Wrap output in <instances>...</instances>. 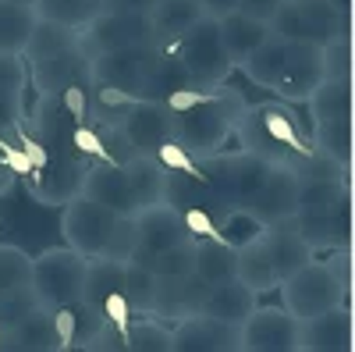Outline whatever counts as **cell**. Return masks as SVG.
Here are the masks:
<instances>
[{"label":"cell","mask_w":355,"mask_h":352,"mask_svg":"<svg viewBox=\"0 0 355 352\" xmlns=\"http://www.w3.org/2000/svg\"><path fill=\"white\" fill-rule=\"evenodd\" d=\"M0 157L8 160V167L18 174V178H33V160H28L21 146L11 142V135H4V132H0Z\"/></svg>","instance_id":"ee69618b"},{"label":"cell","mask_w":355,"mask_h":352,"mask_svg":"<svg viewBox=\"0 0 355 352\" xmlns=\"http://www.w3.org/2000/svg\"><path fill=\"white\" fill-rule=\"evenodd\" d=\"M125 349L128 352H171V324L153 313H135Z\"/></svg>","instance_id":"4dcf8cb0"},{"label":"cell","mask_w":355,"mask_h":352,"mask_svg":"<svg viewBox=\"0 0 355 352\" xmlns=\"http://www.w3.org/2000/svg\"><path fill=\"white\" fill-rule=\"evenodd\" d=\"M234 139L242 142V150L263 153L274 164H284V153H313L316 142L306 135V128L299 125L284 103H259V107H245V114L234 125Z\"/></svg>","instance_id":"7a4b0ae2"},{"label":"cell","mask_w":355,"mask_h":352,"mask_svg":"<svg viewBox=\"0 0 355 352\" xmlns=\"http://www.w3.org/2000/svg\"><path fill=\"white\" fill-rule=\"evenodd\" d=\"M157 271L142 260H128L125 263V299L132 306V313H150L153 306V292H157Z\"/></svg>","instance_id":"1f68e13d"},{"label":"cell","mask_w":355,"mask_h":352,"mask_svg":"<svg viewBox=\"0 0 355 352\" xmlns=\"http://www.w3.org/2000/svg\"><path fill=\"white\" fill-rule=\"evenodd\" d=\"M338 8L331 0H281V8L270 22V33L281 40L295 43H313V47H327L338 40Z\"/></svg>","instance_id":"52a82bcc"},{"label":"cell","mask_w":355,"mask_h":352,"mask_svg":"<svg viewBox=\"0 0 355 352\" xmlns=\"http://www.w3.org/2000/svg\"><path fill=\"white\" fill-rule=\"evenodd\" d=\"M171 352H242V328L210 313H192L171 324Z\"/></svg>","instance_id":"8fae6325"},{"label":"cell","mask_w":355,"mask_h":352,"mask_svg":"<svg viewBox=\"0 0 355 352\" xmlns=\"http://www.w3.org/2000/svg\"><path fill=\"white\" fill-rule=\"evenodd\" d=\"M245 210L256 214V221L266 228V224H284L299 214V178L288 164H277L274 174L266 178L263 192L249 203Z\"/></svg>","instance_id":"9a60e30c"},{"label":"cell","mask_w":355,"mask_h":352,"mask_svg":"<svg viewBox=\"0 0 355 352\" xmlns=\"http://www.w3.org/2000/svg\"><path fill=\"white\" fill-rule=\"evenodd\" d=\"M82 196L103 203V207H110L114 214H121V217H135V214L142 210L139 199H135V192H132V185H128V178H125V171H121V164L89 160Z\"/></svg>","instance_id":"2e32d148"},{"label":"cell","mask_w":355,"mask_h":352,"mask_svg":"<svg viewBox=\"0 0 355 352\" xmlns=\"http://www.w3.org/2000/svg\"><path fill=\"white\" fill-rule=\"evenodd\" d=\"M107 11V0H36V15L61 22L71 28H85L93 18Z\"/></svg>","instance_id":"f546056e"},{"label":"cell","mask_w":355,"mask_h":352,"mask_svg":"<svg viewBox=\"0 0 355 352\" xmlns=\"http://www.w3.org/2000/svg\"><path fill=\"white\" fill-rule=\"evenodd\" d=\"M341 274L334 263H316L309 260L306 267H299L291 278L281 281V299L284 310L291 317H316V313H327L334 306H341Z\"/></svg>","instance_id":"8992f818"},{"label":"cell","mask_w":355,"mask_h":352,"mask_svg":"<svg viewBox=\"0 0 355 352\" xmlns=\"http://www.w3.org/2000/svg\"><path fill=\"white\" fill-rule=\"evenodd\" d=\"M196 249H199V239H185L171 249H160L157 256L142 260V263H150L157 271V278H185L196 271Z\"/></svg>","instance_id":"d6a6232c"},{"label":"cell","mask_w":355,"mask_h":352,"mask_svg":"<svg viewBox=\"0 0 355 352\" xmlns=\"http://www.w3.org/2000/svg\"><path fill=\"white\" fill-rule=\"evenodd\" d=\"M64 125H71V117H68L61 97H36L33 110L25 114V128L40 142H46V150H61V142H71V139H64Z\"/></svg>","instance_id":"d4e9b609"},{"label":"cell","mask_w":355,"mask_h":352,"mask_svg":"<svg viewBox=\"0 0 355 352\" xmlns=\"http://www.w3.org/2000/svg\"><path fill=\"white\" fill-rule=\"evenodd\" d=\"M234 278L245 281L252 292H259V296L270 292V288H281V274H277L274 260H270V253H266L259 235L239 246V267H234Z\"/></svg>","instance_id":"cb8c5ba5"},{"label":"cell","mask_w":355,"mask_h":352,"mask_svg":"<svg viewBox=\"0 0 355 352\" xmlns=\"http://www.w3.org/2000/svg\"><path fill=\"white\" fill-rule=\"evenodd\" d=\"M100 310H103V317H107V324L117 331V338H121V345H125V338H128V328H132V306H128V299H125V288H117V292H110V296L100 303Z\"/></svg>","instance_id":"74e56055"},{"label":"cell","mask_w":355,"mask_h":352,"mask_svg":"<svg viewBox=\"0 0 355 352\" xmlns=\"http://www.w3.org/2000/svg\"><path fill=\"white\" fill-rule=\"evenodd\" d=\"M121 221V214H114L103 203L78 196L71 199L68 207H61V235H64V246H71L75 253H82L85 260L103 256L110 235Z\"/></svg>","instance_id":"ba28073f"},{"label":"cell","mask_w":355,"mask_h":352,"mask_svg":"<svg viewBox=\"0 0 355 352\" xmlns=\"http://www.w3.org/2000/svg\"><path fill=\"white\" fill-rule=\"evenodd\" d=\"M245 114V100L239 90L220 85L210 103L174 114V139L185 146L196 160H206L224 150V142L234 135V125Z\"/></svg>","instance_id":"6da1fadb"},{"label":"cell","mask_w":355,"mask_h":352,"mask_svg":"<svg viewBox=\"0 0 355 352\" xmlns=\"http://www.w3.org/2000/svg\"><path fill=\"white\" fill-rule=\"evenodd\" d=\"M139 253V228H135V217H121L107 242V253L103 256H114V260H132Z\"/></svg>","instance_id":"f35d334b"},{"label":"cell","mask_w":355,"mask_h":352,"mask_svg":"<svg viewBox=\"0 0 355 352\" xmlns=\"http://www.w3.org/2000/svg\"><path fill=\"white\" fill-rule=\"evenodd\" d=\"M125 263L128 260H114V256H93L85 263V303L100 306L110 292L125 288Z\"/></svg>","instance_id":"83f0119b"},{"label":"cell","mask_w":355,"mask_h":352,"mask_svg":"<svg viewBox=\"0 0 355 352\" xmlns=\"http://www.w3.org/2000/svg\"><path fill=\"white\" fill-rule=\"evenodd\" d=\"M28 65L21 53H0V90H25Z\"/></svg>","instance_id":"b9f144b4"},{"label":"cell","mask_w":355,"mask_h":352,"mask_svg":"<svg viewBox=\"0 0 355 352\" xmlns=\"http://www.w3.org/2000/svg\"><path fill=\"white\" fill-rule=\"evenodd\" d=\"M199 4H202V15L214 18V22L227 18L231 11H239V0H199Z\"/></svg>","instance_id":"7dc6e473"},{"label":"cell","mask_w":355,"mask_h":352,"mask_svg":"<svg viewBox=\"0 0 355 352\" xmlns=\"http://www.w3.org/2000/svg\"><path fill=\"white\" fill-rule=\"evenodd\" d=\"M234 267H239V249H234V246L199 239V249H196V274L199 278L217 285V281L234 278Z\"/></svg>","instance_id":"f1b7e54d"},{"label":"cell","mask_w":355,"mask_h":352,"mask_svg":"<svg viewBox=\"0 0 355 352\" xmlns=\"http://www.w3.org/2000/svg\"><path fill=\"white\" fill-rule=\"evenodd\" d=\"M85 256L71 246H50L40 256H33V292L43 310L57 306H78L85 299Z\"/></svg>","instance_id":"5b68a950"},{"label":"cell","mask_w":355,"mask_h":352,"mask_svg":"<svg viewBox=\"0 0 355 352\" xmlns=\"http://www.w3.org/2000/svg\"><path fill=\"white\" fill-rule=\"evenodd\" d=\"M15 185H18V174L8 167V160H4V157H0V196H8Z\"/></svg>","instance_id":"c3c4849f"},{"label":"cell","mask_w":355,"mask_h":352,"mask_svg":"<svg viewBox=\"0 0 355 352\" xmlns=\"http://www.w3.org/2000/svg\"><path fill=\"white\" fill-rule=\"evenodd\" d=\"M277 8H281V0H239V11L242 15H249L256 22H266V25L274 22Z\"/></svg>","instance_id":"f6af8a7d"},{"label":"cell","mask_w":355,"mask_h":352,"mask_svg":"<svg viewBox=\"0 0 355 352\" xmlns=\"http://www.w3.org/2000/svg\"><path fill=\"white\" fill-rule=\"evenodd\" d=\"M75 82H89L85 47L68 50L61 57H50V61H40V65H28V85H33L36 97H61Z\"/></svg>","instance_id":"e0dca14e"},{"label":"cell","mask_w":355,"mask_h":352,"mask_svg":"<svg viewBox=\"0 0 355 352\" xmlns=\"http://www.w3.org/2000/svg\"><path fill=\"white\" fill-rule=\"evenodd\" d=\"M135 228H139V253L132 260H150L160 249H171L185 239H196V235L185 228L182 210L174 203H153V207H142L135 214Z\"/></svg>","instance_id":"4fadbf2b"},{"label":"cell","mask_w":355,"mask_h":352,"mask_svg":"<svg viewBox=\"0 0 355 352\" xmlns=\"http://www.w3.org/2000/svg\"><path fill=\"white\" fill-rule=\"evenodd\" d=\"M25 121V90H0V132H15Z\"/></svg>","instance_id":"ab89813d"},{"label":"cell","mask_w":355,"mask_h":352,"mask_svg":"<svg viewBox=\"0 0 355 352\" xmlns=\"http://www.w3.org/2000/svg\"><path fill=\"white\" fill-rule=\"evenodd\" d=\"M85 171H89V157H82L75 146L50 150V164L36 178H25V192L28 199L43 203V207H68L85 189Z\"/></svg>","instance_id":"30bf717a"},{"label":"cell","mask_w":355,"mask_h":352,"mask_svg":"<svg viewBox=\"0 0 355 352\" xmlns=\"http://www.w3.org/2000/svg\"><path fill=\"white\" fill-rule=\"evenodd\" d=\"M36 306H40V303H36L33 285L15 288V292H4V296H0V328H11L15 320H21L25 313H33Z\"/></svg>","instance_id":"8d00e7d4"},{"label":"cell","mask_w":355,"mask_h":352,"mask_svg":"<svg viewBox=\"0 0 355 352\" xmlns=\"http://www.w3.org/2000/svg\"><path fill=\"white\" fill-rule=\"evenodd\" d=\"M4 349L8 352H53V349H61L57 345V331H53V313L36 306L33 313L15 320L11 328H4Z\"/></svg>","instance_id":"ffe728a7"},{"label":"cell","mask_w":355,"mask_h":352,"mask_svg":"<svg viewBox=\"0 0 355 352\" xmlns=\"http://www.w3.org/2000/svg\"><path fill=\"white\" fill-rule=\"evenodd\" d=\"M160 50L174 57V65L182 68V75L192 85H206V90L227 85V78L234 72L214 18H202L196 28H189V33L178 36V40H167V43L160 40Z\"/></svg>","instance_id":"3957f363"},{"label":"cell","mask_w":355,"mask_h":352,"mask_svg":"<svg viewBox=\"0 0 355 352\" xmlns=\"http://www.w3.org/2000/svg\"><path fill=\"white\" fill-rule=\"evenodd\" d=\"M33 281V256H28L21 246L0 242V296L15 288H25Z\"/></svg>","instance_id":"836d02e7"},{"label":"cell","mask_w":355,"mask_h":352,"mask_svg":"<svg viewBox=\"0 0 355 352\" xmlns=\"http://www.w3.org/2000/svg\"><path fill=\"white\" fill-rule=\"evenodd\" d=\"M256 299L259 292H252L245 281L239 278H227V281H217L210 285V292H206V303H202V313L210 317H220L227 320V324H245V317L256 310Z\"/></svg>","instance_id":"44dd1931"},{"label":"cell","mask_w":355,"mask_h":352,"mask_svg":"<svg viewBox=\"0 0 355 352\" xmlns=\"http://www.w3.org/2000/svg\"><path fill=\"white\" fill-rule=\"evenodd\" d=\"M242 349L245 352L299 349V317H291L284 306H256L242 324Z\"/></svg>","instance_id":"7c38bea8"},{"label":"cell","mask_w":355,"mask_h":352,"mask_svg":"<svg viewBox=\"0 0 355 352\" xmlns=\"http://www.w3.org/2000/svg\"><path fill=\"white\" fill-rule=\"evenodd\" d=\"M157 160L171 171V174H185V178H192V182H199V185H206V171H202V164L185 150V146L182 142H178L174 135L171 139H164L160 146H157Z\"/></svg>","instance_id":"e575fe53"},{"label":"cell","mask_w":355,"mask_h":352,"mask_svg":"<svg viewBox=\"0 0 355 352\" xmlns=\"http://www.w3.org/2000/svg\"><path fill=\"white\" fill-rule=\"evenodd\" d=\"M61 103L71 117V128L75 125H89V82H75L61 93Z\"/></svg>","instance_id":"60d3db41"},{"label":"cell","mask_w":355,"mask_h":352,"mask_svg":"<svg viewBox=\"0 0 355 352\" xmlns=\"http://www.w3.org/2000/svg\"><path fill=\"white\" fill-rule=\"evenodd\" d=\"M78 47H82V28L50 22V18H36L33 36H28L21 57H25V65H40V61L61 57V53H68V50H78Z\"/></svg>","instance_id":"603a6c76"},{"label":"cell","mask_w":355,"mask_h":352,"mask_svg":"<svg viewBox=\"0 0 355 352\" xmlns=\"http://www.w3.org/2000/svg\"><path fill=\"white\" fill-rule=\"evenodd\" d=\"M71 146H75L82 157H89V160L117 164V157L110 153V146H107V139H103V132L96 125H75L71 128Z\"/></svg>","instance_id":"d590c367"},{"label":"cell","mask_w":355,"mask_h":352,"mask_svg":"<svg viewBox=\"0 0 355 352\" xmlns=\"http://www.w3.org/2000/svg\"><path fill=\"white\" fill-rule=\"evenodd\" d=\"M157 8V0H107V11L117 15H150Z\"/></svg>","instance_id":"bcb514c9"},{"label":"cell","mask_w":355,"mask_h":352,"mask_svg":"<svg viewBox=\"0 0 355 352\" xmlns=\"http://www.w3.org/2000/svg\"><path fill=\"white\" fill-rule=\"evenodd\" d=\"M150 18L157 25V36L167 43V40L185 36L189 28H196L206 15H202L199 0H157V8L150 11Z\"/></svg>","instance_id":"484cf974"},{"label":"cell","mask_w":355,"mask_h":352,"mask_svg":"<svg viewBox=\"0 0 355 352\" xmlns=\"http://www.w3.org/2000/svg\"><path fill=\"white\" fill-rule=\"evenodd\" d=\"M206 292H210V281L199 278L196 271L185 274V278H160L157 281V292H153V306L150 313L174 324L182 317H192V313H202V303H206Z\"/></svg>","instance_id":"5bb4252c"},{"label":"cell","mask_w":355,"mask_h":352,"mask_svg":"<svg viewBox=\"0 0 355 352\" xmlns=\"http://www.w3.org/2000/svg\"><path fill=\"white\" fill-rule=\"evenodd\" d=\"M53 331H57V345L64 352L75 349V335H78V310L75 306H57L53 310Z\"/></svg>","instance_id":"7bdbcfd3"},{"label":"cell","mask_w":355,"mask_h":352,"mask_svg":"<svg viewBox=\"0 0 355 352\" xmlns=\"http://www.w3.org/2000/svg\"><path fill=\"white\" fill-rule=\"evenodd\" d=\"M36 18H40L36 8L0 0V53H25V43L33 36Z\"/></svg>","instance_id":"4316f807"},{"label":"cell","mask_w":355,"mask_h":352,"mask_svg":"<svg viewBox=\"0 0 355 352\" xmlns=\"http://www.w3.org/2000/svg\"><path fill=\"white\" fill-rule=\"evenodd\" d=\"M100 132L110 146V153L117 157V164H121L128 153H135V150L153 153L164 139H171L174 135V114L167 110L164 100H142L139 97L117 114L114 125H100Z\"/></svg>","instance_id":"277c9868"},{"label":"cell","mask_w":355,"mask_h":352,"mask_svg":"<svg viewBox=\"0 0 355 352\" xmlns=\"http://www.w3.org/2000/svg\"><path fill=\"white\" fill-rule=\"evenodd\" d=\"M0 349H4V328H0Z\"/></svg>","instance_id":"681fc988"},{"label":"cell","mask_w":355,"mask_h":352,"mask_svg":"<svg viewBox=\"0 0 355 352\" xmlns=\"http://www.w3.org/2000/svg\"><path fill=\"white\" fill-rule=\"evenodd\" d=\"M157 25L150 15H117L103 11L82 28V47L89 57L117 53V50H139V47H157Z\"/></svg>","instance_id":"9c48e42d"},{"label":"cell","mask_w":355,"mask_h":352,"mask_svg":"<svg viewBox=\"0 0 355 352\" xmlns=\"http://www.w3.org/2000/svg\"><path fill=\"white\" fill-rule=\"evenodd\" d=\"M217 28H220V43H224V50H227V57H231L234 68H242L249 57H252L266 40H270V25L256 22V18H249V15H242V11H231L227 18H220Z\"/></svg>","instance_id":"ac0fdd59"},{"label":"cell","mask_w":355,"mask_h":352,"mask_svg":"<svg viewBox=\"0 0 355 352\" xmlns=\"http://www.w3.org/2000/svg\"><path fill=\"white\" fill-rule=\"evenodd\" d=\"M259 239H263L266 253H270V260H274V267H277L281 281H284V278H291L295 271L306 267V263L313 260V246H309V242H306L295 228L266 224V228L259 231Z\"/></svg>","instance_id":"7402d4cb"},{"label":"cell","mask_w":355,"mask_h":352,"mask_svg":"<svg viewBox=\"0 0 355 352\" xmlns=\"http://www.w3.org/2000/svg\"><path fill=\"white\" fill-rule=\"evenodd\" d=\"M121 171L139 199V207H153V203H164V192H167V167L157 160V153H146V150H135L121 160Z\"/></svg>","instance_id":"d6986e66"}]
</instances>
